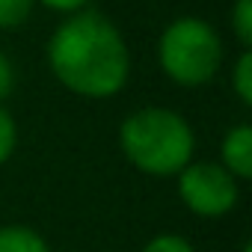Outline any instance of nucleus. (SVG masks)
I'll list each match as a JSON object with an SVG mask.
<instances>
[{
    "label": "nucleus",
    "instance_id": "1a4fd4ad",
    "mask_svg": "<svg viewBox=\"0 0 252 252\" xmlns=\"http://www.w3.org/2000/svg\"><path fill=\"white\" fill-rule=\"evenodd\" d=\"M36 0H0V30L18 27L30 18Z\"/></svg>",
    "mask_w": 252,
    "mask_h": 252
},
{
    "label": "nucleus",
    "instance_id": "9b49d317",
    "mask_svg": "<svg viewBox=\"0 0 252 252\" xmlns=\"http://www.w3.org/2000/svg\"><path fill=\"white\" fill-rule=\"evenodd\" d=\"M143 252H196V249H193V243H190L187 237L166 231V234L152 237V240L143 246Z\"/></svg>",
    "mask_w": 252,
    "mask_h": 252
},
{
    "label": "nucleus",
    "instance_id": "f257e3e1",
    "mask_svg": "<svg viewBox=\"0 0 252 252\" xmlns=\"http://www.w3.org/2000/svg\"><path fill=\"white\" fill-rule=\"evenodd\" d=\"M48 65L68 92L110 98L128 83L131 54L119 27L101 12H74L51 36Z\"/></svg>",
    "mask_w": 252,
    "mask_h": 252
},
{
    "label": "nucleus",
    "instance_id": "20e7f679",
    "mask_svg": "<svg viewBox=\"0 0 252 252\" xmlns=\"http://www.w3.org/2000/svg\"><path fill=\"white\" fill-rule=\"evenodd\" d=\"M178 196L196 217L217 220L225 217L237 199V178H231L220 163H187L178 172Z\"/></svg>",
    "mask_w": 252,
    "mask_h": 252
},
{
    "label": "nucleus",
    "instance_id": "7ed1b4c3",
    "mask_svg": "<svg viewBox=\"0 0 252 252\" xmlns=\"http://www.w3.org/2000/svg\"><path fill=\"white\" fill-rule=\"evenodd\" d=\"M158 60L163 74L178 86H202L220 71L222 42L208 21L178 18L163 30L158 42Z\"/></svg>",
    "mask_w": 252,
    "mask_h": 252
},
{
    "label": "nucleus",
    "instance_id": "9d476101",
    "mask_svg": "<svg viewBox=\"0 0 252 252\" xmlns=\"http://www.w3.org/2000/svg\"><path fill=\"white\" fill-rule=\"evenodd\" d=\"M18 146V128H15V119L6 107H0V166H3L12 152Z\"/></svg>",
    "mask_w": 252,
    "mask_h": 252
},
{
    "label": "nucleus",
    "instance_id": "ddd939ff",
    "mask_svg": "<svg viewBox=\"0 0 252 252\" xmlns=\"http://www.w3.org/2000/svg\"><path fill=\"white\" fill-rule=\"evenodd\" d=\"M42 6L54 9V12H65V15H74L86 6V0H39Z\"/></svg>",
    "mask_w": 252,
    "mask_h": 252
},
{
    "label": "nucleus",
    "instance_id": "39448f33",
    "mask_svg": "<svg viewBox=\"0 0 252 252\" xmlns=\"http://www.w3.org/2000/svg\"><path fill=\"white\" fill-rule=\"evenodd\" d=\"M220 158H222L220 166L231 178H252V128L249 125H234L222 137Z\"/></svg>",
    "mask_w": 252,
    "mask_h": 252
},
{
    "label": "nucleus",
    "instance_id": "f03ea898",
    "mask_svg": "<svg viewBox=\"0 0 252 252\" xmlns=\"http://www.w3.org/2000/svg\"><path fill=\"white\" fill-rule=\"evenodd\" d=\"M119 146L140 172L169 178L190 163L196 137L181 113L166 107H143L122 122Z\"/></svg>",
    "mask_w": 252,
    "mask_h": 252
},
{
    "label": "nucleus",
    "instance_id": "0eeeda50",
    "mask_svg": "<svg viewBox=\"0 0 252 252\" xmlns=\"http://www.w3.org/2000/svg\"><path fill=\"white\" fill-rule=\"evenodd\" d=\"M231 86H234V95L240 98L243 107L252 104V54L243 51L234 63V74H231Z\"/></svg>",
    "mask_w": 252,
    "mask_h": 252
},
{
    "label": "nucleus",
    "instance_id": "423d86ee",
    "mask_svg": "<svg viewBox=\"0 0 252 252\" xmlns=\"http://www.w3.org/2000/svg\"><path fill=\"white\" fill-rule=\"evenodd\" d=\"M0 252H51L48 240L27 225H3L0 228Z\"/></svg>",
    "mask_w": 252,
    "mask_h": 252
},
{
    "label": "nucleus",
    "instance_id": "6e6552de",
    "mask_svg": "<svg viewBox=\"0 0 252 252\" xmlns=\"http://www.w3.org/2000/svg\"><path fill=\"white\" fill-rule=\"evenodd\" d=\"M231 30L237 36V42L243 45V51H249V45H252V0H234Z\"/></svg>",
    "mask_w": 252,
    "mask_h": 252
},
{
    "label": "nucleus",
    "instance_id": "f8f14e48",
    "mask_svg": "<svg viewBox=\"0 0 252 252\" xmlns=\"http://www.w3.org/2000/svg\"><path fill=\"white\" fill-rule=\"evenodd\" d=\"M12 86H15V68H12L9 57H6L3 51H0V101L9 98Z\"/></svg>",
    "mask_w": 252,
    "mask_h": 252
},
{
    "label": "nucleus",
    "instance_id": "4468645a",
    "mask_svg": "<svg viewBox=\"0 0 252 252\" xmlns=\"http://www.w3.org/2000/svg\"><path fill=\"white\" fill-rule=\"evenodd\" d=\"M243 252H252V246H243Z\"/></svg>",
    "mask_w": 252,
    "mask_h": 252
}]
</instances>
